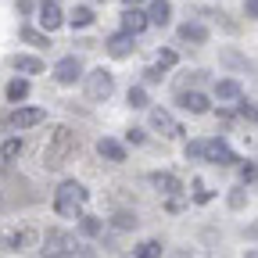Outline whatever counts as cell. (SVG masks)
I'll list each match as a JSON object with an SVG mask.
<instances>
[{"mask_svg": "<svg viewBox=\"0 0 258 258\" xmlns=\"http://www.w3.org/2000/svg\"><path fill=\"white\" fill-rule=\"evenodd\" d=\"M72 154H76V133L69 125H57L50 133V140L43 144V165L47 169H61Z\"/></svg>", "mask_w": 258, "mask_h": 258, "instance_id": "cell-1", "label": "cell"}, {"mask_svg": "<svg viewBox=\"0 0 258 258\" xmlns=\"http://www.w3.org/2000/svg\"><path fill=\"white\" fill-rule=\"evenodd\" d=\"M86 201H90V190H86L83 183H76V179H64V183L57 186V194H54V208H57V215H64V219H76Z\"/></svg>", "mask_w": 258, "mask_h": 258, "instance_id": "cell-2", "label": "cell"}, {"mask_svg": "<svg viewBox=\"0 0 258 258\" xmlns=\"http://www.w3.org/2000/svg\"><path fill=\"white\" fill-rule=\"evenodd\" d=\"M83 79H86V97H90V101H108L111 90H115V79H111L108 69H93Z\"/></svg>", "mask_w": 258, "mask_h": 258, "instance_id": "cell-3", "label": "cell"}, {"mask_svg": "<svg viewBox=\"0 0 258 258\" xmlns=\"http://www.w3.org/2000/svg\"><path fill=\"white\" fill-rule=\"evenodd\" d=\"M69 254H72V237L61 230H50L43 240V258H69Z\"/></svg>", "mask_w": 258, "mask_h": 258, "instance_id": "cell-4", "label": "cell"}, {"mask_svg": "<svg viewBox=\"0 0 258 258\" xmlns=\"http://www.w3.org/2000/svg\"><path fill=\"white\" fill-rule=\"evenodd\" d=\"M201 161H212V165H233L237 154L230 151V144H222V140H205V158Z\"/></svg>", "mask_w": 258, "mask_h": 258, "instance_id": "cell-5", "label": "cell"}, {"mask_svg": "<svg viewBox=\"0 0 258 258\" xmlns=\"http://www.w3.org/2000/svg\"><path fill=\"white\" fill-rule=\"evenodd\" d=\"M151 125L158 129L161 137H169V140H176V137L183 133V125H179V122H176L165 108H154V111H151Z\"/></svg>", "mask_w": 258, "mask_h": 258, "instance_id": "cell-6", "label": "cell"}, {"mask_svg": "<svg viewBox=\"0 0 258 258\" xmlns=\"http://www.w3.org/2000/svg\"><path fill=\"white\" fill-rule=\"evenodd\" d=\"M43 118H47L43 108H18V111H11L8 125H11V129H32V125H40Z\"/></svg>", "mask_w": 258, "mask_h": 258, "instance_id": "cell-7", "label": "cell"}, {"mask_svg": "<svg viewBox=\"0 0 258 258\" xmlns=\"http://www.w3.org/2000/svg\"><path fill=\"white\" fill-rule=\"evenodd\" d=\"M54 79L64 83V86L76 83V79H83V64H79V57H76V54H72V57H61V61L54 64Z\"/></svg>", "mask_w": 258, "mask_h": 258, "instance_id": "cell-8", "label": "cell"}, {"mask_svg": "<svg viewBox=\"0 0 258 258\" xmlns=\"http://www.w3.org/2000/svg\"><path fill=\"white\" fill-rule=\"evenodd\" d=\"M32 230H0V247L4 251H22V247H29L32 244Z\"/></svg>", "mask_w": 258, "mask_h": 258, "instance_id": "cell-9", "label": "cell"}, {"mask_svg": "<svg viewBox=\"0 0 258 258\" xmlns=\"http://www.w3.org/2000/svg\"><path fill=\"white\" fill-rule=\"evenodd\" d=\"M147 25H151V22H147L144 11H137V8H125V11H122V32H129V36H140Z\"/></svg>", "mask_w": 258, "mask_h": 258, "instance_id": "cell-10", "label": "cell"}, {"mask_svg": "<svg viewBox=\"0 0 258 258\" xmlns=\"http://www.w3.org/2000/svg\"><path fill=\"white\" fill-rule=\"evenodd\" d=\"M40 25L43 32H54L57 25H64V15L57 8V0H43V8H40Z\"/></svg>", "mask_w": 258, "mask_h": 258, "instance_id": "cell-11", "label": "cell"}, {"mask_svg": "<svg viewBox=\"0 0 258 258\" xmlns=\"http://www.w3.org/2000/svg\"><path fill=\"white\" fill-rule=\"evenodd\" d=\"M179 108H186L190 115H205L208 111V97L198 93V90H183L179 93Z\"/></svg>", "mask_w": 258, "mask_h": 258, "instance_id": "cell-12", "label": "cell"}, {"mask_svg": "<svg viewBox=\"0 0 258 258\" xmlns=\"http://www.w3.org/2000/svg\"><path fill=\"white\" fill-rule=\"evenodd\" d=\"M169 18H172V4H169V0H151V4H147V22L151 25H169Z\"/></svg>", "mask_w": 258, "mask_h": 258, "instance_id": "cell-13", "label": "cell"}, {"mask_svg": "<svg viewBox=\"0 0 258 258\" xmlns=\"http://www.w3.org/2000/svg\"><path fill=\"white\" fill-rule=\"evenodd\" d=\"M108 54L111 57H129L133 54V36H129V32H118V36H108Z\"/></svg>", "mask_w": 258, "mask_h": 258, "instance_id": "cell-14", "label": "cell"}, {"mask_svg": "<svg viewBox=\"0 0 258 258\" xmlns=\"http://www.w3.org/2000/svg\"><path fill=\"white\" fill-rule=\"evenodd\" d=\"M179 40L183 43H205L208 40V29L201 22H186V25H179Z\"/></svg>", "mask_w": 258, "mask_h": 258, "instance_id": "cell-15", "label": "cell"}, {"mask_svg": "<svg viewBox=\"0 0 258 258\" xmlns=\"http://www.w3.org/2000/svg\"><path fill=\"white\" fill-rule=\"evenodd\" d=\"M215 97H219V101H240L244 90H240L237 79H219V83H215Z\"/></svg>", "mask_w": 258, "mask_h": 258, "instance_id": "cell-16", "label": "cell"}, {"mask_svg": "<svg viewBox=\"0 0 258 258\" xmlns=\"http://www.w3.org/2000/svg\"><path fill=\"white\" fill-rule=\"evenodd\" d=\"M97 151H101V158H108V161H125V147L118 140H111V137H104L97 144Z\"/></svg>", "mask_w": 258, "mask_h": 258, "instance_id": "cell-17", "label": "cell"}, {"mask_svg": "<svg viewBox=\"0 0 258 258\" xmlns=\"http://www.w3.org/2000/svg\"><path fill=\"white\" fill-rule=\"evenodd\" d=\"M151 183H154L161 194H179V190H183V186H179V179H176L172 172H154V176H151Z\"/></svg>", "mask_w": 258, "mask_h": 258, "instance_id": "cell-18", "label": "cell"}, {"mask_svg": "<svg viewBox=\"0 0 258 258\" xmlns=\"http://www.w3.org/2000/svg\"><path fill=\"white\" fill-rule=\"evenodd\" d=\"M11 64H15L18 72H25V76H36V72H43V61H40V57H29V54H18Z\"/></svg>", "mask_w": 258, "mask_h": 258, "instance_id": "cell-19", "label": "cell"}, {"mask_svg": "<svg viewBox=\"0 0 258 258\" xmlns=\"http://www.w3.org/2000/svg\"><path fill=\"white\" fill-rule=\"evenodd\" d=\"M25 97H29V79H11L8 83V101L18 104V101H25Z\"/></svg>", "mask_w": 258, "mask_h": 258, "instance_id": "cell-20", "label": "cell"}, {"mask_svg": "<svg viewBox=\"0 0 258 258\" xmlns=\"http://www.w3.org/2000/svg\"><path fill=\"white\" fill-rule=\"evenodd\" d=\"M69 22H72V29H86V25H93V11L90 8H76L69 15Z\"/></svg>", "mask_w": 258, "mask_h": 258, "instance_id": "cell-21", "label": "cell"}, {"mask_svg": "<svg viewBox=\"0 0 258 258\" xmlns=\"http://www.w3.org/2000/svg\"><path fill=\"white\" fill-rule=\"evenodd\" d=\"M22 40H25V43H32V47H50V43H47V32L32 29V25H25V29H22Z\"/></svg>", "mask_w": 258, "mask_h": 258, "instance_id": "cell-22", "label": "cell"}, {"mask_svg": "<svg viewBox=\"0 0 258 258\" xmlns=\"http://www.w3.org/2000/svg\"><path fill=\"white\" fill-rule=\"evenodd\" d=\"M18 154H22V140H18V137H8L4 144H0V158H8V161H15Z\"/></svg>", "mask_w": 258, "mask_h": 258, "instance_id": "cell-23", "label": "cell"}, {"mask_svg": "<svg viewBox=\"0 0 258 258\" xmlns=\"http://www.w3.org/2000/svg\"><path fill=\"white\" fill-rule=\"evenodd\" d=\"M111 222H115V230H137V222H140V219H137L133 212H118Z\"/></svg>", "mask_w": 258, "mask_h": 258, "instance_id": "cell-24", "label": "cell"}, {"mask_svg": "<svg viewBox=\"0 0 258 258\" xmlns=\"http://www.w3.org/2000/svg\"><path fill=\"white\" fill-rule=\"evenodd\" d=\"M237 115L247 118V122H258V104H251V101H244V97H240V101H237Z\"/></svg>", "mask_w": 258, "mask_h": 258, "instance_id": "cell-25", "label": "cell"}, {"mask_svg": "<svg viewBox=\"0 0 258 258\" xmlns=\"http://www.w3.org/2000/svg\"><path fill=\"white\" fill-rule=\"evenodd\" d=\"M137 258H161V244L158 240H144L137 247Z\"/></svg>", "mask_w": 258, "mask_h": 258, "instance_id": "cell-26", "label": "cell"}, {"mask_svg": "<svg viewBox=\"0 0 258 258\" xmlns=\"http://www.w3.org/2000/svg\"><path fill=\"white\" fill-rule=\"evenodd\" d=\"M79 226H83V233H86V237H97V233L104 230V222H101V219H93V215H83Z\"/></svg>", "mask_w": 258, "mask_h": 258, "instance_id": "cell-27", "label": "cell"}, {"mask_svg": "<svg viewBox=\"0 0 258 258\" xmlns=\"http://www.w3.org/2000/svg\"><path fill=\"white\" fill-rule=\"evenodd\" d=\"M129 108H147V90H144V86H133V90H129Z\"/></svg>", "mask_w": 258, "mask_h": 258, "instance_id": "cell-28", "label": "cell"}, {"mask_svg": "<svg viewBox=\"0 0 258 258\" xmlns=\"http://www.w3.org/2000/svg\"><path fill=\"white\" fill-rule=\"evenodd\" d=\"M186 158L201 161V158H205V140H190V144H186Z\"/></svg>", "mask_w": 258, "mask_h": 258, "instance_id": "cell-29", "label": "cell"}, {"mask_svg": "<svg viewBox=\"0 0 258 258\" xmlns=\"http://www.w3.org/2000/svg\"><path fill=\"white\" fill-rule=\"evenodd\" d=\"M172 64H176V50H161V54H158V69H161V72L172 69Z\"/></svg>", "mask_w": 258, "mask_h": 258, "instance_id": "cell-30", "label": "cell"}, {"mask_svg": "<svg viewBox=\"0 0 258 258\" xmlns=\"http://www.w3.org/2000/svg\"><path fill=\"white\" fill-rule=\"evenodd\" d=\"M240 176H244V183H258V169H254V165H244Z\"/></svg>", "mask_w": 258, "mask_h": 258, "instance_id": "cell-31", "label": "cell"}, {"mask_svg": "<svg viewBox=\"0 0 258 258\" xmlns=\"http://www.w3.org/2000/svg\"><path fill=\"white\" fill-rule=\"evenodd\" d=\"M144 79H147V83H161V69H158V64H151V69L144 72Z\"/></svg>", "mask_w": 258, "mask_h": 258, "instance_id": "cell-32", "label": "cell"}, {"mask_svg": "<svg viewBox=\"0 0 258 258\" xmlns=\"http://www.w3.org/2000/svg\"><path fill=\"white\" fill-rule=\"evenodd\" d=\"M125 140H129V144H144V129H129Z\"/></svg>", "mask_w": 258, "mask_h": 258, "instance_id": "cell-33", "label": "cell"}, {"mask_svg": "<svg viewBox=\"0 0 258 258\" xmlns=\"http://www.w3.org/2000/svg\"><path fill=\"white\" fill-rule=\"evenodd\" d=\"M230 205H233V208H244V190H233V194H230Z\"/></svg>", "mask_w": 258, "mask_h": 258, "instance_id": "cell-34", "label": "cell"}, {"mask_svg": "<svg viewBox=\"0 0 258 258\" xmlns=\"http://www.w3.org/2000/svg\"><path fill=\"white\" fill-rule=\"evenodd\" d=\"M244 11H247V18H258V0H244Z\"/></svg>", "mask_w": 258, "mask_h": 258, "instance_id": "cell-35", "label": "cell"}, {"mask_svg": "<svg viewBox=\"0 0 258 258\" xmlns=\"http://www.w3.org/2000/svg\"><path fill=\"white\" fill-rule=\"evenodd\" d=\"M194 198H198V201H201V205H205V201H212V190H205V186H201V183H198V194H194Z\"/></svg>", "mask_w": 258, "mask_h": 258, "instance_id": "cell-36", "label": "cell"}, {"mask_svg": "<svg viewBox=\"0 0 258 258\" xmlns=\"http://www.w3.org/2000/svg\"><path fill=\"white\" fill-rule=\"evenodd\" d=\"M122 4H125V8H140V4H144V0H122Z\"/></svg>", "mask_w": 258, "mask_h": 258, "instance_id": "cell-37", "label": "cell"}, {"mask_svg": "<svg viewBox=\"0 0 258 258\" xmlns=\"http://www.w3.org/2000/svg\"><path fill=\"white\" fill-rule=\"evenodd\" d=\"M247 258H258V251H251V254H247Z\"/></svg>", "mask_w": 258, "mask_h": 258, "instance_id": "cell-38", "label": "cell"}, {"mask_svg": "<svg viewBox=\"0 0 258 258\" xmlns=\"http://www.w3.org/2000/svg\"><path fill=\"white\" fill-rule=\"evenodd\" d=\"M93 4H104V0H93Z\"/></svg>", "mask_w": 258, "mask_h": 258, "instance_id": "cell-39", "label": "cell"}]
</instances>
